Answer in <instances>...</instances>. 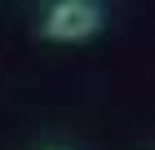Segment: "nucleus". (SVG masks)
<instances>
[{
	"label": "nucleus",
	"instance_id": "nucleus-1",
	"mask_svg": "<svg viewBox=\"0 0 155 150\" xmlns=\"http://www.w3.org/2000/svg\"><path fill=\"white\" fill-rule=\"evenodd\" d=\"M102 27H107L102 5H93V0H53L45 9L40 35L53 40V44H80V40H93Z\"/></svg>",
	"mask_w": 155,
	"mask_h": 150
}]
</instances>
